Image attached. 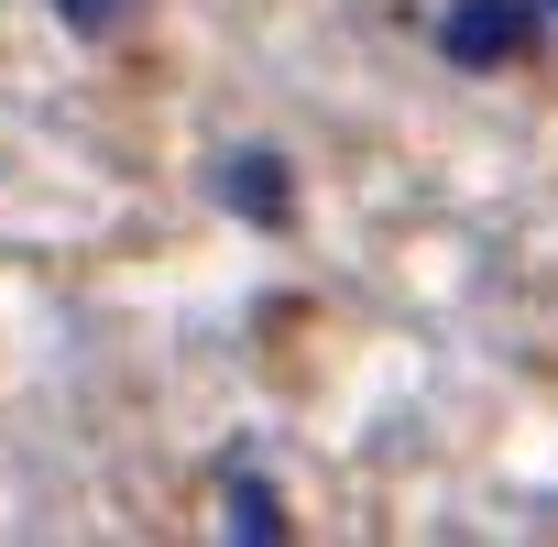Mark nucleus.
Masks as SVG:
<instances>
[{
	"label": "nucleus",
	"mask_w": 558,
	"mask_h": 547,
	"mask_svg": "<svg viewBox=\"0 0 558 547\" xmlns=\"http://www.w3.org/2000/svg\"><path fill=\"white\" fill-rule=\"evenodd\" d=\"M449 56H460V66L525 56V12H514V0H460V12H449Z\"/></svg>",
	"instance_id": "obj_1"
},
{
	"label": "nucleus",
	"mask_w": 558,
	"mask_h": 547,
	"mask_svg": "<svg viewBox=\"0 0 558 547\" xmlns=\"http://www.w3.org/2000/svg\"><path fill=\"white\" fill-rule=\"evenodd\" d=\"M219 208H241V219H286L296 208V186H286V165H274V154H219Z\"/></svg>",
	"instance_id": "obj_2"
},
{
	"label": "nucleus",
	"mask_w": 558,
	"mask_h": 547,
	"mask_svg": "<svg viewBox=\"0 0 558 547\" xmlns=\"http://www.w3.org/2000/svg\"><path fill=\"white\" fill-rule=\"evenodd\" d=\"M230 536H252V547H274V536H286V503H274L263 482H230Z\"/></svg>",
	"instance_id": "obj_3"
},
{
	"label": "nucleus",
	"mask_w": 558,
	"mask_h": 547,
	"mask_svg": "<svg viewBox=\"0 0 558 547\" xmlns=\"http://www.w3.org/2000/svg\"><path fill=\"white\" fill-rule=\"evenodd\" d=\"M143 12V0H56V23H77V34H121Z\"/></svg>",
	"instance_id": "obj_4"
}]
</instances>
